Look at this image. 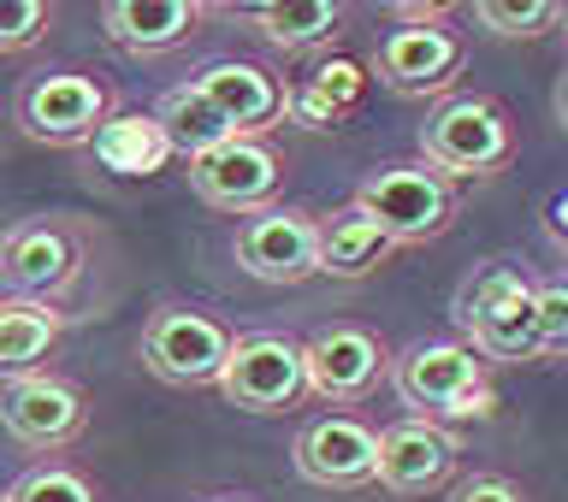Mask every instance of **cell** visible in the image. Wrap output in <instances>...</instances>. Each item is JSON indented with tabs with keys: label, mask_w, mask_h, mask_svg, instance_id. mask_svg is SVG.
Returning <instances> with one entry per match:
<instances>
[{
	"label": "cell",
	"mask_w": 568,
	"mask_h": 502,
	"mask_svg": "<svg viewBox=\"0 0 568 502\" xmlns=\"http://www.w3.org/2000/svg\"><path fill=\"white\" fill-rule=\"evenodd\" d=\"M450 502H527V491L515 485V479H504V473H474V479H462V485L450 491Z\"/></svg>",
	"instance_id": "obj_28"
},
{
	"label": "cell",
	"mask_w": 568,
	"mask_h": 502,
	"mask_svg": "<svg viewBox=\"0 0 568 502\" xmlns=\"http://www.w3.org/2000/svg\"><path fill=\"white\" fill-rule=\"evenodd\" d=\"M462 468V438L450 426L433 420H397L379 432V455H373V485L390 496H433L456 479Z\"/></svg>",
	"instance_id": "obj_13"
},
{
	"label": "cell",
	"mask_w": 568,
	"mask_h": 502,
	"mask_svg": "<svg viewBox=\"0 0 568 502\" xmlns=\"http://www.w3.org/2000/svg\"><path fill=\"white\" fill-rule=\"evenodd\" d=\"M149 119L160 124L166 148H172V154H184V160H195V154H207V148H220V142H231V124L213 113V106L195 95L190 83L166 89V95L154 101V113H149Z\"/></svg>",
	"instance_id": "obj_23"
},
{
	"label": "cell",
	"mask_w": 568,
	"mask_h": 502,
	"mask_svg": "<svg viewBox=\"0 0 568 502\" xmlns=\"http://www.w3.org/2000/svg\"><path fill=\"white\" fill-rule=\"evenodd\" d=\"M0 432H7L18 450L53 455L65 443H78L89 432V397L78 379H60V372H30V379L0 385Z\"/></svg>",
	"instance_id": "obj_10"
},
{
	"label": "cell",
	"mask_w": 568,
	"mask_h": 502,
	"mask_svg": "<svg viewBox=\"0 0 568 502\" xmlns=\"http://www.w3.org/2000/svg\"><path fill=\"white\" fill-rule=\"evenodd\" d=\"M83 260H89V237L78 219L48 213V219H24L0 237V290L12 301H60L83 284Z\"/></svg>",
	"instance_id": "obj_6"
},
{
	"label": "cell",
	"mask_w": 568,
	"mask_h": 502,
	"mask_svg": "<svg viewBox=\"0 0 568 502\" xmlns=\"http://www.w3.org/2000/svg\"><path fill=\"white\" fill-rule=\"evenodd\" d=\"M562 18H568L562 0H527V7H509V0H479V7H474V24L491 30V35H504V42L545 35V30H557Z\"/></svg>",
	"instance_id": "obj_24"
},
{
	"label": "cell",
	"mask_w": 568,
	"mask_h": 502,
	"mask_svg": "<svg viewBox=\"0 0 568 502\" xmlns=\"http://www.w3.org/2000/svg\"><path fill=\"white\" fill-rule=\"evenodd\" d=\"M53 7L48 0H0V53H24L48 35Z\"/></svg>",
	"instance_id": "obj_26"
},
{
	"label": "cell",
	"mask_w": 568,
	"mask_h": 502,
	"mask_svg": "<svg viewBox=\"0 0 568 502\" xmlns=\"http://www.w3.org/2000/svg\"><path fill=\"white\" fill-rule=\"evenodd\" d=\"M532 314H539V349L562 355L568 349V284L557 273L532 284Z\"/></svg>",
	"instance_id": "obj_27"
},
{
	"label": "cell",
	"mask_w": 568,
	"mask_h": 502,
	"mask_svg": "<svg viewBox=\"0 0 568 502\" xmlns=\"http://www.w3.org/2000/svg\"><path fill=\"white\" fill-rule=\"evenodd\" d=\"M60 337H65V314L60 308L0 296V379L12 385V379H30V372H48Z\"/></svg>",
	"instance_id": "obj_18"
},
{
	"label": "cell",
	"mask_w": 568,
	"mask_h": 502,
	"mask_svg": "<svg viewBox=\"0 0 568 502\" xmlns=\"http://www.w3.org/2000/svg\"><path fill=\"white\" fill-rule=\"evenodd\" d=\"M7 502H101V496L78 468H65V461H36V468L18 473Z\"/></svg>",
	"instance_id": "obj_25"
},
{
	"label": "cell",
	"mask_w": 568,
	"mask_h": 502,
	"mask_svg": "<svg viewBox=\"0 0 568 502\" xmlns=\"http://www.w3.org/2000/svg\"><path fill=\"white\" fill-rule=\"evenodd\" d=\"M373 455H379V432L355 414H320L296 432L291 461L296 473L320 491H362L373 485Z\"/></svg>",
	"instance_id": "obj_14"
},
{
	"label": "cell",
	"mask_w": 568,
	"mask_h": 502,
	"mask_svg": "<svg viewBox=\"0 0 568 502\" xmlns=\"http://www.w3.org/2000/svg\"><path fill=\"white\" fill-rule=\"evenodd\" d=\"M237 266L261 284H302L314 278V213L302 207H261L237 225Z\"/></svg>",
	"instance_id": "obj_16"
},
{
	"label": "cell",
	"mask_w": 568,
	"mask_h": 502,
	"mask_svg": "<svg viewBox=\"0 0 568 502\" xmlns=\"http://www.w3.org/2000/svg\"><path fill=\"white\" fill-rule=\"evenodd\" d=\"M255 35L278 53H320L344 35V7L337 0H273V7H243Z\"/></svg>",
	"instance_id": "obj_20"
},
{
	"label": "cell",
	"mask_w": 568,
	"mask_h": 502,
	"mask_svg": "<svg viewBox=\"0 0 568 502\" xmlns=\"http://www.w3.org/2000/svg\"><path fill=\"white\" fill-rule=\"evenodd\" d=\"M390 260V243L373 230V219H362L355 207L320 213L314 219V273L320 278H367Z\"/></svg>",
	"instance_id": "obj_19"
},
{
	"label": "cell",
	"mask_w": 568,
	"mask_h": 502,
	"mask_svg": "<svg viewBox=\"0 0 568 502\" xmlns=\"http://www.w3.org/2000/svg\"><path fill=\"white\" fill-rule=\"evenodd\" d=\"M95 160L119 177H149L172 160V148H166V136H160V124L149 113H113L95 131Z\"/></svg>",
	"instance_id": "obj_22"
},
{
	"label": "cell",
	"mask_w": 568,
	"mask_h": 502,
	"mask_svg": "<svg viewBox=\"0 0 568 502\" xmlns=\"http://www.w3.org/2000/svg\"><path fill=\"white\" fill-rule=\"evenodd\" d=\"M420 166L438 177H497L515 166V124L486 95H450L420 124Z\"/></svg>",
	"instance_id": "obj_5"
},
{
	"label": "cell",
	"mask_w": 568,
	"mask_h": 502,
	"mask_svg": "<svg viewBox=\"0 0 568 502\" xmlns=\"http://www.w3.org/2000/svg\"><path fill=\"white\" fill-rule=\"evenodd\" d=\"M207 502H248V496H231V491H225V496H207Z\"/></svg>",
	"instance_id": "obj_29"
},
{
	"label": "cell",
	"mask_w": 568,
	"mask_h": 502,
	"mask_svg": "<svg viewBox=\"0 0 568 502\" xmlns=\"http://www.w3.org/2000/svg\"><path fill=\"white\" fill-rule=\"evenodd\" d=\"M462 71H468V42L444 24L438 7H397V30L373 48V78L403 101L444 95Z\"/></svg>",
	"instance_id": "obj_4"
},
{
	"label": "cell",
	"mask_w": 568,
	"mask_h": 502,
	"mask_svg": "<svg viewBox=\"0 0 568 502\" xmlns=\"http://www.w3.org/2000/svg\"><path fill=\"white\" fill-rule=\"evenodd\" d=\"M113 119V89L89 71H42L18 89V131L42 148H89Z\"/></svg>",
	"instance_id": "obj_7"
},
{
	"label": "cell",
	"mask_w": 568,
	"mask_h": 502,
	"mask_svg": "<svg viewBox=\"0 0 568 502\" xmlns=\"http://www.w3.org/2000/svg\"><path fill=\"white\" fill-rule=\"evenodd\" d=\"M385 372H390V349L367 326H320L308 344H302L308 397L332 402V408L367 402L373 390L385 385Z\"/></svg>",
	"instance_id": "obj_11"
},
{
	"label": "cell",
	"mask_w": 568,
	"mask_h": 502,
	"mask_svg": "<svg viewBox=\"0 0 568 502\" xmlns=\"http://www.w3.org/2000/svg\"><path fill=\"white\" fill-rule=\"evenodd\" d=\"M397 385L403 408H415L408 420H486L491 414V367L479 361L468 344L444 337V344H415L403 349L385 372Z\"/></svg>",
	"instance_id": "obj_3"
},
{
	"label": "cell",
	"mask_w": 568,
	"mask_h": 502,
	"mask_svg": "<svg viewBox=\"0 0 568 502\" xmlns=\"http://www.w3.org/2000/svg\"><path fill=\"white\" fill-rule=\"evenodd\" d=\"M190 89L202 95L213 113L231 124V136H266L284 124V101H291V83L273 78L255 60H213L190 78Z\"/></svg>",
	"instance_id": "obj_15"
},
{
	"label": "cell",
	"mask_w": 568,
	"mask_h": 502,
	"mask_svg": "<svg viewBox=\"0 0 568 502\" xmlns=\"http://www.w3.org/2000/svg\"><path fill=\"white\" fill-rule=\"evenodd\" d=\"M101 24H106V42L119 53L154 60V53L184 48L190 35L207 24V7L202 0H113V7L101 12Z\"/></svg>",
	"instance_id": "obj_17"
},
{
	"label": "cell",
	"mask_w": 568,
	"mask_h": 502,
	"mask_svg": "<svg viewBox=\"0 0 568 502\" xmlns=\"http://www.w3.org/2000/svg\"><path fill=\"white\" fill-rule=\"evenodd\" d=\"M456 326L486 367L497 361H539V314H532V278L509 260H486L456 290Z\"/></svg>",
	"instance_id": "obj_1"
},
{
	"label": "cell",
	"mask_w": 568,
	"mask_h": 502,
	"mask_svg": "<svg viewBox=\"0 0 568 502\" xmlns=\"http://www.w3.org/2000/svg\"><path fill=\"white\" fill-rule=\"evenodd\" d=\"M190 184L207 207L243 213L248 219V213L273 207V195L284 184V160L266 136H231V142H220V148L190 160Z\"/></svg>",
	"instance_id": "obj_12"
},
{
	"label": "cell",
	"mask_w": 568,
	"mask_h": 502,
	"mask_svg": "<svg viewBox=\"0 0 568 502\" xmlns=\"http://www.w3.org/2000/svg\"><path fill=\"white\" fill-rule=\"evenodd\" d=\"M349 207L362 219H373V230L390 248H415L456 225V184L438 177L433 166H420V160H385V166H373L355 184Z\"/></svg>",
	"instance_id": "obj_2"
},
{
	"label": "cell",
	"mask_w": 568,
	"mask_h": 502,
	"mask_svg": "<svg viewBox=\"0 0 568 502\" xmlns=\"http://www.w3.org/2000/svg\"><path fill=\"white\" fill-rule=\"evenodd\" d=\"M0 502H7V491H0Z\"/></svg>",
	"instance_id": "obj_30"
},
{
	"label": "cell",
	"mask_w": 568,
	"mask_h": 502,
	"mask_svg": "<svg viewBox=\"0 0 568 502\" xmlns=\"http://www.w3.org/2000/svg\"><path fill=\"white\" fill-rule=\"evenodd\" d=\"M220 397L243 414H291V408L308 397V379H302V344L278 331H248L231 337V355L220 367Z\"/></svg>",
	"instance_id": "obj_8"
},
{
	"label": "cell",
	"mask_w": 568,
	"mask_h": 502,
	"mask_svg": "<svg viewBox=\"0 0 568 502\" xmlns=\"http://www.w3.org/2000/svg\"><path fill=\"white\" fill-rule=\"evenodd\" d=\"M362 65H349V60H332V65H320L314 78H302L291 89V101H284V119L302 124V131H332V124H344L355 113V101H362Z\"/></svg>",
	"instance_id": "obj_21"
},
{
	"label": "cell",
	"mask_w": 568,
	"mask_h": 502,
	"mask_svg": "<svg viewBox=\"0 0 568 502\" xmlns=\"http://www.w3.org/2000/svg\"><path fill=\"white\" fill-rule=\"evenodd\" d=\"M231 355V326L213 319L202 308H166L149 314L142 326V361L160 385H178V390H202V385H220V367Z\"/></svg>",
	"instance_id": "obj_9"
}]
</instances>
